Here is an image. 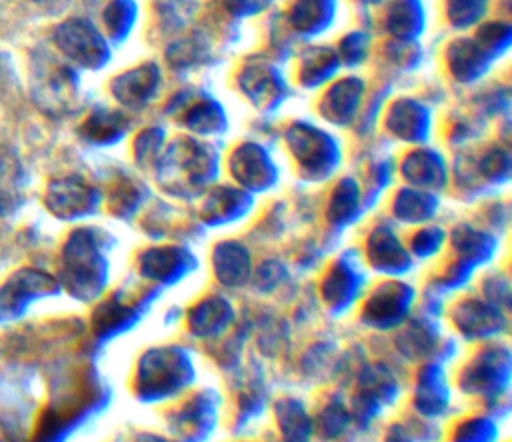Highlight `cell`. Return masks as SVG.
I'll list each match as a JSON object with an SVG mask.
<instances>
[{"label":"cell","instance_id":"6da1fadb","mask_svg":"<svg viewBox=\"0 0 512 442\" xmlns=\"http://www.w3.org/2000/svg\"><path fill=\"white\" fill-rule=\"evenodd\" d=\"M54 38L62 52H66L70 58H76L80 62L92 60L98 52L96 36L92 34V30L86 24H82L78 20H70V22L62 24L56 30Z\"/></svg>","mask_w":512,"mask_h":442},{"label":"cell","instance_id":"7a4b0ae2","mask_svg":"<svg viewBox=\"0 0 512 442\" xmlns=\"http://www.w3.org/2000/svg\"><path fill=\"white\" fill-rule=\"evenodd\" d=\"M20 166L16 156L8 150H0V214L10 212L18 202Z\"/></svg>","mask_w":512,"mask_h":442},{"label":"cell","instance_id":"3957f363","mask_svg":"<svg viewBox=\"0 0 512 442\" xmlns=\"http://www.w3.org/2000/svg\"><path fill=\"white\" fill-rule=\"evenodd\" d=\"M32 2H46V0H32Z\"/></svg>","mask_w":512,"mask_h":442}]
</instances>
